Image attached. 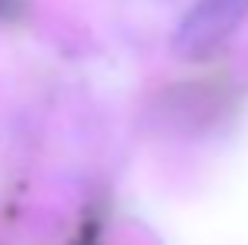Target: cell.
<instances>
[{
	"label": "cell",
	"mask_w": 248,
	"mask_h": 245,
	"mask_svg": "<svg viewBox=\"0 0 248 245\" xmlns=\"http://www.w3.org/2000/svg\"><path fill=\"white\" fill-rule=\"evenodd\" d=\"M248 14V0H198L178 24L174 50L185 57H202L225 41Z\"/></svg>",
	"instance_id": "cell-1"
}]
</instances>
